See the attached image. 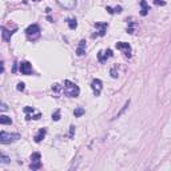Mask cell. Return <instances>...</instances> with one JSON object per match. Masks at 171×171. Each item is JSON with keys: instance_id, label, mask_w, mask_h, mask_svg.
Masks as SVG:
<instances>
[{"instance_id": "6da1fadb", "label": "cell", "mask_w": 171, "mask_h": 171, "mask_svg": "<svg viewBox=\"0 0 171 171\" xmlns=\"http://www.w3.org/2000/svg\"><path fill=\"white\" fill-rule=\"evenodd\" d=\"M63 94L68 96V98H76L80 94V90L75 83H72L71 80H64V86H63Z\"/></svg>"}, {"instance_id": "7a4b0ae2", "label": "cell", "mask_w": 171, "mask_h": 171, "mask_svg": "<svg viewBox=\"0 0 171 171\" xmlns=\"http://www.w3.org/2000/svg\"><path fill=\"white\" fill-rule=\"evenodd\" d=\"M20 139V134H11L2 131L0 132V143L2 144H8V143H14Z\"/></svg>"}, {"instance_id": "3957f363", "label": "cell", "mask_w": 171, "mask_h": 171, "mask_svg": "<svg viewBox=\"0 0 171 171\" xmlns=\"http://www.w3.org/2000/svg\"><path fill=\"white\" fill-rule=\"evenodd\" d=\"M26 35L30 40H36L40 36V27L38 24H31L30 27H27L26 30Z\"/></svg>"}, {"instance_id": "277c9868", "label": "cell", "mask_w": 171, "mask_h": 171, "mask_svg": "<svg viewBox=\"0 0 171 171\" xmlns=\"http://www.w3.org/2000/svg\"><path fill=\"white\" fill-rule=\"evenodd\" d=\"M40 159H42V155L39 154V152H35V154H32V157H31V170H39L40 167H42V162H40Z\"/></svg>"}, {"instance_id": "5b68a950", "label": "cell", "mask_w": 171, "mask_h": 171, "mask_svg": "<svg viewBox=\"0 0 171 171\" xmlns=\"http://www.w3.org/2000/svg\"><path fill=\"white\" fill-rule=\"evenodd\" d=\"M115 47L119 49V51H122L127 58L131 56V46H130L128 43H126V42H118L116 44H115Z\"/></svg>"}, {"instance_id": "8992f818", "label": "cell", "mask_w": 171, "mask_h": 171, "mask_svg": "<svg viewBox=\"0 0 171 171\" xmlns=\"http://www.w3.org/2000/svg\"><path fill=\"white\" fill-rule=\"evenodd\" d=\"M56 2L62 8H66V10H74L78 4L76 0H56Z\"/></svg>"}, {"instance_id": "52a82bcc", "label": "cell", "mask_w": 171, "mask_h": 171, "mask_svg": "<svg viewBox=\"0 0 171 171\" xmlns=\"http://www.w3.org/2000/svg\"><path fill=\"white\" fill-rule=\"evenodd\" d=\"M91 88L94 91V95L95 96H99L102 92V88H103V83H102L100 79H94L91 83Z\"/></svg>"}, {"instance_id": "ba28073f", "label": "cell", "mask_w": 171, "mask_h": 171, "mask_svg": "<svg viewBox=\"0 0 171 171\" xmlns=\"http://www.w3.org/2000/svg\"><path fill=\"white\" fill-rule=\"evenodd\" d=\"M107 27H108L107 23H95V28H98V31H96L92 36H94V38L95 36H104L106 31H107Z\"/></svg>"}, {"instance_id": "9c48e42d", "label": "cell", "mask_w": 171, "mask_h": 171, "mask_svg": "<svg viewBox=\"0 0 171 171\" xmlns=\"http://www.w3.org/2000/svg\"><path fill=\"white\" fill-rule=\"evenodd\" d=\"M19 67H20V72L23 75H31L32 74V66H31L30 62H21Z\"/></svg>"}, {"instance_id": "30bf717a", "label": "cell", "mask_w": 171, "mask_h": 171, "mask_svg": "<svg viewBox=\"0 0 171 171\" xmlns=\"http://www.w3.org/2000/svg\"><path fill=\"white\" fill-rule=\"evenodd\" d=\"M112 56V51L111 49H106V51H99L98 54V60L100 62V63H104L107 59H110Z\"/></svg>"}, {"instance_id": "8fae6325", "label": "cell", "mask_w": 171, "mask_h": 171, "mask_svg": "<svg viewBox=\"0 0 171 171\" xmlns=\"http://www.w3.org/2000/svg\"><path fill=\"white\" fill-rule=\"evenodd\" d=\"M86 54V40H80L79 46L76 48V55L78 56H83Z\"/></svg>"}, {"instance_id": "7c38bea8", "label": "cell", "mask_w": 171, "mask_h": 171, "mask_svg": "<svg viewBox=\"0 0 171 171\" xmlns=\"http://www.w3.org/2000/svg\"><path fill=\"white\" fill-rule=\"evenodd\" d=\"M12 33H14V32L8 31L7 28H5V27H2V36H3V40H5V42H10Z\"/></svg>"}, {"instance_id": "4fadbf2b", "label": "cell", "mask_w": 171, "mask_h": 171, "mask_svg": "<svg viewBox=\"0 0 171 171\" xmlns=\"http://www.w3.org/2000/svg\"><path fill=\"white\" fill-rule=\"evenodd\" d=\"M46 134H47V130H46V128L39 130V132L35 135V142H36V143H40V142L43 141V139H44Z\"/></svg>"}, {"instance_id": "5bb4252c", "label": "cell", "mask_w": 171, "mask_h": 171, "mask_svg": "<svg viewBox=\"0 0 171 171\" xmlns=\"http://www.w3.org/2000/svg\"><path fill=\"white\" fill-rule=\"evenodd\" d=\"M141 5H142L141 15H142V16H146V15L148 14V11H150V7L147 5V3H146L144 0H141Z\"/></svg>"}, {"instance_id": "9a60e30c", "label": "cell", "mask_w": 171, "mask_h": 171, "mask_svg": "<svg viewBox=\"0 0 171 171\" xmlns=\"http://www.w3.org/2000/svg\"><path fill=\"white\" fill-rule=\"evenodd\" d=\"M12 123V119L7 115H0V124H11Z\"/></svg>"}, {"instance_id": "2e32d148", "label": "cell", "mask_w": 171, "mask_h": 171, "mask_svg": "<svg viewBox=\"0 0 171 171\" xmlns=\"http://www.w3.org/2000/svg\"><path fill=\"white\" fill-rule=\"evenodd\" d=\"M86 112V110L84 108H82V107H76L75 110H74V115H75V118H80V116H83Z\"/></svg>"}, {"instance_id": "e0dca14e", "label": "cell", "mask_w": 171, "mask_h": 171, "mask_svg": "<svg viewBox=\"0 0 171 171\" xmlns=\"http://www.w3.org/2000/svg\"><path fill=\"white\" fill-rule=\"evenodd\" d=\"M107 11H108V14H111V15H114V14H120V12H122V7H120V5H116L114 10H112L111 7H107Z\"/></svg>"}, {"instance_id": "ac0fdd59", "label": "cell", "mask_w": 171, "mask_h": 171, "mask_svg": "<svg viewBox=\"0 0 171 171\" xmlns=\"http://www.w3.org/2000/svg\"><path fill=\"white\" fill-rule=\"evenodd\" d=\"M67 24H68V27H70V30H75L78 27V23L75 19H67Z\"/></svg>"}, {"instance_id": "d6986e66", "label": "cell", "mask_w": 171, "mask_h": 171, "mask_svg": "<svg viewBox=\"0 0 171 171\" xmlns=\"http://www.w3.org/2000/svg\"><path fill=\"white\" fill-rule=\"evenodd\" d=\"M128 106H130V100H127V102H126V103H124V106H123V107H122V110H120V111H119V112H118V115H116V116H115V118H119V116H120V115H122V114L124 112V111H126V110H127V107H128Z\"/></svg>"}, {"instance_id": "ffe728a7", "label": "cell", "mask_w": 171, "mask_h": 171, "mask_svg": "<svg viewBox=\"0 0 171 171\" xmlns=\"http://www.w3.org/2000/svg\"><path fill=\"white\" fill-rule=\"evenodd\" d=\"M0 160H2V163H10L11 159L5 154H2V155H0Z\"/></svg>"}, {"instance_id": "44dd1931", "label": "cell", "mask_w": 171, "mask_h": 171, "mask_svg": "<svg viewBox=\"0 0 171 171\" xmlns=\"http://www.w3.org/2000/svg\"><path fill=\"white\" fill-rule=\"evenodd\" d=\"M52 119H54L55 122H56V120H59V119H60V111H59V110H56V111H55V112L52 114Z\"/></svg>"}, {"instance_id": "7402d4cb", "label": "cell", "mask_w": 171, "mask_h": 171, "mask_svg": "<svg viewBox=\"0 0 171 171\" xmlns=\"http://www.w3.org/2000/svg\"><path fill=\"white\" fill-rule=\"evenodd\" d=\"M24 88H26V87H24V83H17V90H19V91H24Z\"/></svg>"}, {"instance_id": "603a6c76", "label": "cell", "mask_w": 171, "mask_h": 171, "mask_svg": "<svg viewBox=\"0 0 171 171\" xmlns=\"http://www.w3.org/2000/svg\"><path fill=\"white\" fill-rule=\"evenodd\" d=\"M74 132H75V127L71 126L70 127V138H74Z\"/></svg>"}, {"instance_id": "cb8c5ba5", "label": "cell", "mask_w": 171, "mask_h": 171, "mask_svg": "<svg viewBox=\"0 0 171 171\" xmlns=\"http://www.w3.org/2000/svg\"><path fill=\"white\" fill-rule=\"evenodd\" d=\"M111 76H112V78H118V74H116V68H112V70H111Z\"/></svg>"}, {"instance_id": "d4e9b609", "label": "cell", "mask_w": 171, "mask_h": 171, "mask_svg": "<svg viewBox=\"0 0 171 171\" xmlns=\"http://www.w3.org/2000/svg\"><path fill=\"white\" fill-rule=\"evenodd\" d=\"M155 4H158V5H164V4H166V3H164L163 2V0H155Z\"/></svg>"}, {"instance_id": "484cf974", "label": "cell", "mask_w": 171, "mask_h": 171, "mask_svg": "<svg viewBox=\"0 0 171 171\" xmlns=\"http://www.w3.org/2000/svg\"><path fill=\"white\" fill-rule=\"evenodd\" d=\"M7 104H5V103H2V111H7Z\"/></svg>"}, {"instance_id": "4316f807", "label": "cell", "mask_w": 171, "mask_h": 171, "mask_svg": "<svg viewBox=\"0 0 171 171\" xmlns=\"http://www.w3.org/2000/svg\"><path fill=\"white\" fill-rule=\"evenodd\" d=\"M16 68H17V64L15 63V66H14V68H12V72H16Z\"/></svg>"}, {"instance_id": "83f0119b", "label": "cell", "mask_w": 171, "mask_h": 171, "mask_svg": "<svg viewBox=\"0 0 171 171\" xmlns=\"http://www.w3.org/2000/svg\"><path fill=\"white\" fill-rule=\"evenodd\" d=\"M33 2H40V0H33Z\"/></svg>"}]
</instances>
